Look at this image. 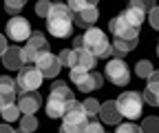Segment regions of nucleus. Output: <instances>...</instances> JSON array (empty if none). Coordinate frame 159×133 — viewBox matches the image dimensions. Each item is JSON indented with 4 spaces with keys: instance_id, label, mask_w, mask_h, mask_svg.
Wrapping results in <instances>:
<instances>
[{
    "instance_id": "obj_23",
    "label": "nucleus",
    "mask_w": 159,
    "mask_h": 133,
    "mask_svg": "<svg viewBox=\"0 0 159 133\" xmlns=\"http://www.w3.org/2000/svg\"><path fill=\"white\" fill-rule=\"evenodd\" d=\"M139 126H142V133H159V118L157 116L144 118V122Z\"/></svg>"
},
{
    "instance_id": "obj_39",
    "label": "nucleus",
    "mask_w": 159,
    "mask_h": 133,
    "mask_svg": "<svg viewBox=\"0 0 159 133\" xmlns=\"http://www.w3.org/2000/svg\"><path fill=\"white\" fill-rule=\"evenodd\" d=\"M89 2H91V5H97V0H89Z\"/></svg>"
},
{
    "instance_id": "obj_27",
    "label": "nucleus",
    "mask_w": 159,
    "mask_h": 133,
    "mask_svg": "<svg viewBox=\"0 0 159 133\" xmlns=\"http://www.w3.org/2000/svg\"><path fill=\"white\" fill-rule=\"evenodd\" d=\"M115 133H142V126L133 124V120L130 122H119L117 129H115Z\"/></svg>"
},
{
    "instance_id": "obj_7",
    "label": "nucleus",
    "mask_w": 159,
    "mask_h": 133,
    "mask_svg": "<svg viewBox=\"0 0 159 133\" xmlns=\"http://www.w3.org/2000/svg\"><path fill=\"white\" fill-rule=\"evenodd\" d=\"M42 80H44V75L35 64H25L18 71V78H16L20 91H35V89H40Z\"/></svg>"
},
{
    "instance_id": "obj_36",
    "label": "nucleus",
    "mask_w": 159,
    "mask_h": 133,
    "mask_svg": "<svg viewBox=\"0 0 159 133\" xmlns=\"http://www.w3.org/2000/svg\"><path fill=\"white\" fill-rule=\"evenodd\" d=\"M73 47H75V49H82V47H84V36H75V38H73Z\"/></svg>"
},
{
    "instance_id": "obj_37",
    "label": "nucleus",
    "mask_w": 159,
    "mask_h": 133,
    "mask_svg": "<svg viewBox=\"0 0 159 133\" xmlns=\"http://www.w3.org/2000/svg\"><path fill=\"white\" fill-rule=\"evenodd\" d=\"M7 49H9V47H7V38L0 33V58H2V53H5Z\"/></svg>"
},
{
    "instance_id": "obj_40",
    "label": "nucleus",
    "mask_w": 159,
    "mask_h": 133,
    "mask_svg": "<svg viewBox=\"0 0 159 133\" xmlns=\"http://www.w3.org/2000/svg\"><path fill=\"white\" fill-rule=\"evenodd\" d=\"M16 133H27V131H22V129H18V131H16Z\"/></svg>"
},
{
    "instance_id": "obj_5",
    "label": "nucleus",
    "mask_w": 159,
    "mask_h": 133,
    "mask_svg": "<svg viewBox=\"0 0 159 133\" xmlns=\"http://www.w3.org/2000/svg\"><path fill=\"white\" fill-rule=\"evenodd\" d=\"M117 107H119L122 118L137 120L144 111V96H139L137 91H124V93H119V98H117Z\"/></svg>"
},
{
    "instance_id": "obj_3",
    "label": "nucleus",
    "mask_w": 159,
    "mask_h": 133,
    "mask_svg": "<svg viewBox=\"0 0 159 133\" xmlns=\"http://www.w3.org/2000/svg\"><path fill=\"white\" fill-rule=\"evenodd\" d=\"M89 124V113L84 111L82 102H75L62 118V124H60V133H84Z\"/></svg>"
},
{
    "instance_id": "obj_16",
    "label": "nucleus",
    "mask_w": 159,
    "mask_h": 133,
    "mask_svg": "<svg viewBox=\"0 0 159 133\" xmlns=\"http://www.w3.org/2000/svg\"><path fill=\"white\" fill-rule=\"evenodd\" d=\"M97 18H99V9L97 7H86V9H82V11H77L75 13V22L80 25V27H93L95 22H97Z\"/></svg>"
},
{
    "instance_id": "obj_26",
    "label": "nucleus",
    "mask_w": 159,
    "mask_h": 133,
    "mask_svg": "<svg viewBox=\"0 0 159 133\" xmlns=\"http://www.w3.org/2000/svg\"><path fill=\"white\" fill-rule=\"evenodd\" d=\"M51 7H53L51 0H38V2H35V16L38 18H49Z\"/></svg>"
},
{
    "instance_id": "obj_35",
    "label": "nucleus",
    "mask_w": 159,
    "mask_h": 133,
    "mask_svg": "<svg viewBox=\"0 0 159 133\" xmlns=\"http://www.w3.org/2000/svg\"><path fill=\"white\" fill-rule=\"evenodd\" d=\"M84 133H104V122H89L86 124V129H84Z\"/></svg>"
},
{
    "instance_id": "obj_19",
    "label": "nucleus",
    "mask_w": 159,
    "mask_h": 133,
    "mask_svg": "<svg viewBox=\"0 0 159 133\" xmlns=\"http://www.w3.org/2000/svg\"><path fill=\"white\" fill-rule=\"evenodd\" d=\"M27 45H29L38 55H42V53H47V51H49V42H47V38H44V33H42V31H33V33H31V38L27 40Z\"/></svg>"
},
{
    "instance_id": "obj_33",
    "label": "nucleus",
    "mask_w": 159,
    "mask_h": 133,
    "mask_svg": "<svg viewBox=\"0 0 159 133\" xmlns=\"http://www.w3.org/2000/svg\"><path fill=\"white\" fill-rule=\"evenodd\" d=\"M148 20H150V27L159 31V5H155V7L148 11Z\"/></svg>"
},
{
    "instance_id": "obj_9",
    "label": "nucleus",
    "mask_w": 159,
    "mask_h": 133,
    "mask_svg": "<svg viewBox=\"0 0 159 133\" xmlns=\"http://www.w3.org/2000/svg\"><path fill=\"white\" fill-rule=\"evenodd\" d=\"M108 31L115 38H139V27H133L124 18V13H117L115 18H111Z\"/></svg>"
},
{
    "instance_id": "obj_6",
    "label": "nucleus",
    "mask_w": 159,
    "mask_h": 133,
    "mask_svg": "<svg viewBox=\"0 0 159 133\" xmlns=\"http://www.w3.org/2000/svg\"><path fill=\"white\" fill-rule=\"evenodd\" d=\"M104 75H106V80L113 82L115 87H126L128 80H130V71H128V64L124 62V58H111L106 62Z\"/></svg>"
},
{
    "instance_id": "obj_30",
    "label": "nucleus",
    "mask_w": 159,
    "mask_h": 133,
    "mask_svg": "<svg viewBox=\"0 0 159 133\" xmlns=\"http://www.w3.org/2000/svg\"><path fill=\"white\" fill-rule=\"evenodd\" d=\"M66 5L71 7V11H73V13H77V11H82V9H86V7H97V5H91L89 0H69Z\"/></svg>"
},
{
    "instance_id": "obj_18",
    "label": "nucleus",
    "mask_w": 159,
    "mask_h": 133,
    "mask_svg": "<svg viewBox=\"0 0 159 133\" xmlns=\"http://www.w3.org/2000/svg\"><path fill=\"white\" fill-rule=\"evenodd\" d=\"M122 13H124V18H126L133 27H142V22L146 20V16H148L144 9H139V7H135V5H128Z\"/></svg>"
},
{
    "instance_id": "obj_8",
    "label": "nucleus",
    "mask_w": 159,
    "mask_h": 133,
    "mask_svg": "<svg viewBox=\"0 0 159 133\" xmlns=\"http://www.w3.org/2000/svg\"><path fill=\"white\" fill-rule=\"evenodd\" d=\"M5 31H7V36L11 38L13 42H27L29 38H31V33H33L29 20H27V18H22V16H13V18H9V22H7Z\"/></svg>"
},
{
    "instance_id": "obj_38",
    "label": "nucleus",
    "mask_w": 159,
    "mask_h": 133,
    "mask_svg": "<svg viewBox=\"0 0 159 133\" xmlns=\"http://www.w3.org/2000/svg\"><path fill=\"white\" fill-rule=\"evenodd\" d=\"M0 133H16L11 129V122H5V124H0Z\"/></svg>"
},
{
    "instance_id": "obj_11",
    "label": "nucleus",
    "mask_w": 159,
    "mask_h": 133,
    "mask_svg": "<svg viewBox=\"0 0 159 133\" xmlns=\"http://www.w3.org/2000/svg\"><path fill=\"white\" fill-rule=\"evenodd\" d=\"M18 107L22 113H29V116H35V111L42 107V98H40L38 91H22L18 98Z\"/></svg>"
},
{
    "instance_id": "obj_28",
    "label": "nucleus",
    "mask_w": 159,
    "mask_h": 133,
    "mask_svg": "<svg viewBox=\"0 0 159 133\" xmlns=\"http://www.w3.org/2000/svg\"><path fill=\"white\" fill-rule=\"evenodd\" d=\"M82 107H84V111L89 113V118H91V116H97V113H99V102H97L95 98H86V100L82 102Z\"/></svg>"
},
{
    "instance_id": "obj_17",
    "label": "nucleus",
    "mask_w": 159,
    "mask_h": 133,
    "mask_svg": "<svg viewBox=\"0 0 159 133\" xmlns=\"http://www.w3.org/2000/svg\"><path fill=\"white\" fill-rule=\"evenodd\" d=\"M102 82H104V78H102V73H97V71H89V75L77 84V89L82 91V93H91V91H95V89H102Z\"/></svg>"
},
{
    "instance_id": "obj_10",
    "label": "nucleus",
    "mask_w": 159,
    "mask_h": 133,
    "mask_svg": "<svg viewBox=\"0 0 159 133\" xmlns=\"http://www.w3.org/2000/svg\"><path fill=\"white\" fill-rule=\"evenodd\" d=\"M35 67L42 71V75L44 78H55V75L62 71V62H60V58L57 55H53V53H42L40 58L35 60Z\"/></svg>"
},
{
    "instance_id": "obj_12",
    "label": "nucleus",
    "mask_w": 159,
    "mask_h": 133,
    "mask_svg": "<svg viewBox=\"0 0 159 133\" xmlns=\"http://www.w3.org/2000/svg\"><path fill=\"white\" fill-rule=\"evenodd\" d=\"M99 120L104 124H113V126L122 122V113H119V107L115 100H106L99 104Z\"/></svg>"
},
{
    "instance_id": "obj_2",
    "label": "nucleus",
    "mask_w": 159,
    "mask_h": 133,
    "mask_svg": "<svg viewBox=\"0 0 159 133\" xmlns=\"http://www.w3.org/2000/svg\"><path fill=\"white\" fill-rule=\"evenodd\" d=\"M47 29L55 38H71L73 36V11L64 2H53L51 13L47 18Z\"/></svg>"
},
{
    "instance_id": "obj_1",
    "label": "nucleus",
    "mask_w": 159,
    "mask_h": 133,
    "mask_svg": "<svg viewBox=\"0 0 159 133\" xmlns=\"http://www.w3.org/2000/svg\"><path fill=\"white\" fill-rule=\"evenodd\" d=\"M75 104V96L73 91L64 84V82H53L51 91H49V98H47V104H44V111L47 116L57 120V118H64V113Z\"/></svg>"
},
{
    "instance_id": "obj_21",
    "label": "nucleus",
    "mask_w": 159,
    "mask_h": 133,
    "mask_svg": "<svg viewBox=\"0 0 159 133\" xmlns=\"http://www.w3.org/2000/svg\"><path fill=\"white\" fill-rule=\"evenodd\" d=\"M18 122H20V129L27 131V133H33L38 129V118L35 116H29V113H22V118H20Z\"/></svg>"
},
{
    "instance_id": "obj_31",
    "label": "nucleus",
    "mask_w": 159,
    "mask_h": 133,
    "mask_svg": "<svg viewBox=\"0 0 159 133\" xmlns=\"http://www.w3.org/2000/svg\"><path fill=\"white\" fill-rule=\"evenodd\" d=\"M16 96H18V93H11V91L0 89V109L7 107V104H11V102H16Z\"/></svg>"
},
{
    "instance_id": "obj_4",
    "label": "nucleus",
    "mask_w": 159,
    "mask_h": 133,
    "mask_svg": "<svg viewBox=\"0 0 159 133\" xmlns=\"http://www.w3.org/2000/svg\"><path fill=\"white\" fill-rule=\"evenodd\" d=\"M84 49H89L93 55H97V58H111V42H108V36L102 29H95V27L86 29Z\"/></svg>"
},
{
    "instance_id": "obj_24",
    "label": "nucleus",
    "mask_w": 159,
    "mask_h": 133,
    "mask_svg": "<svg viewBox=\"0 0 159 133\" xmlns=\"http://www.w3.org/2000/svg\"><path fill=\"white\" fill-rule=\"evenodd\" d=\"M25 5H27V0H5V9L11 16H20V11H22Z\"/></svg>"
},
{
    "instance_id": "obj_15",
    "label": "nucleus",
    "mask_w": 159,
    "mask_h": 133,
    "mask_svg": "<svg viewBox=\"0 0 159 133\" xmlns=\"http://www.w3.org/2000/svg\"><path fill=\"white\" fill-rule=\"evenodd\" d=\"M97 55H93L89 49H73V64L71 67H84V69H93L95 67Z\"/></svg>"
},
{
    "instance_id": "obj_34",
    "label": "nucleus",
    "mask_w": 159,
    "mask_h": 133,
    "mask_svg": "<svg viewBox=\"0 0 159 133\" xmlns=\"http://www.w3.org/2000/svg\"><path fill=\"white\" fill-rule=\"evenodd\" d=\"M130 5H135V7H139V9H144L146 13L155 7V0H130Z\"/></svg>"
},
{
    "instance_id": "obj_14",
    "label": "nucleus",
    "mask_w": 159,
    "mask_h": 133,
    "mask_svg": "<svg viewBox=\"0 0 159 133\" xmlns=\"http://www.w3.org/2000/svg\"><path fill=\"white\" fill-rule=\"evenodd\" d=\"M2 64L9 71H20L25 67V62H22V49H20V47H9L2 53Z\"/></svg>"
},
{
    "instance_id": "obj_13",
    "label": "nucleus",
    "mask_w": 159,
    "mask_h": 133,
    "mask_svg": "<svg viewBox=\"0 0 159 133\" xmlns=\"http://www.w3.org/2000/svg\"><path fill=\"white\" fill-rule=\"evenodd\" d=\"M144 102H148L150 107H159V71H152L148 84L144 89Z\"/></svg>"
},
{
    "instance_id": "obj_32",
    "label": "nucleus",
    "mask_w": 159,
    "mask_h": 133,
    "mask_svg": "<svg viewBox=\"0 0 159 133\" xmlns=\"http://www.w3.org/2000/svg\"><path fill=\"white\" fill-rule=\"evenodd\" d=\"M57 58H60V62H62L64 67H71L73 64V49H62L57 53Z\"/></svg>"
},
{
    "instance_id": "obj_25",
    "label": "nucleus",
    "mask_w": 159,
    "mask_h": 133,
    "mask_svg": "<svg viewBox=\"0 0 159 133\" xmlns=\"http://www.w3.org/2000/svg\"><path fill=\"white\" fill-rule=\"evenodd\" d=\"M89 71H93V69H84V67H71V82L73 84H80V82H82L84 78H86V75H89Z\"/></svg>"
},
{
    "instance_id": "obj_22",
    "label": "nucleus",
    "mask_w": 159,
    "mask_h": 133,
    "mask_svg": "<svg viewBox=\"0 0 159 133\" xmlns=\"http://www.w3.org/2000/svg\"><path fill=\"white\" fill-rule=\"evenodd\" d=\"M155 71V67H152V62L150 60H139L137 64H135V73L139 75V78H150V73Z\"/></svg>"
},
{
    "instance_id": "obj_20",
    "label": "nucleus",
    "mask_w": 159,
    "mask_h": 133,
    "mask_svg": "<svg viewBox=\"0 0 159 133\" xmlns=\"http://www.w3.org/2000/svg\"><path fill=\"white\" fill-rule=\"evenodd\" d=\"M0 116H2L5 122H18L20 118H22V111H20L18 102H11V104H7V107L0 109Z\"/></svg>"
},
{
    "instance_id": "obj_29",
    "label": "nucleus",
    "mask_w": 159,
    "mask_h": 133,
    "mask_svg": "<svg viewBox=\"0 0 159 133\" xmlns=\"http://www.w3.org/2000/svg\"><path fill=\"white\" fill-rule=\"evenodd\" d=\"M38 58H40V55H38L29 45H25V47H22V62H25V64H31V62L35 64V60H38Z\"/></svg>"
},
{
    "instance_id": "obj_41",
    "label": "nucleus",
    "mask_w": 159,
    "mask_h": 133,
    "mask_svg": "<svg viewBox=\"0 0 159 133\" xmlns=\"http://www.w3.org/2000/svg\"><path fill=\"white\" fill-rule=\"evenodd\" d=\"M157 55H159V42H157Z\"/></svg>"
}]
</instances>
